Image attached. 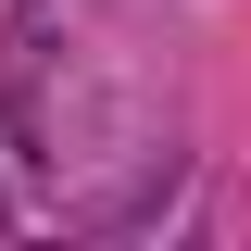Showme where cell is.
Masks as SVG:
<instances>
[]
</instances>
